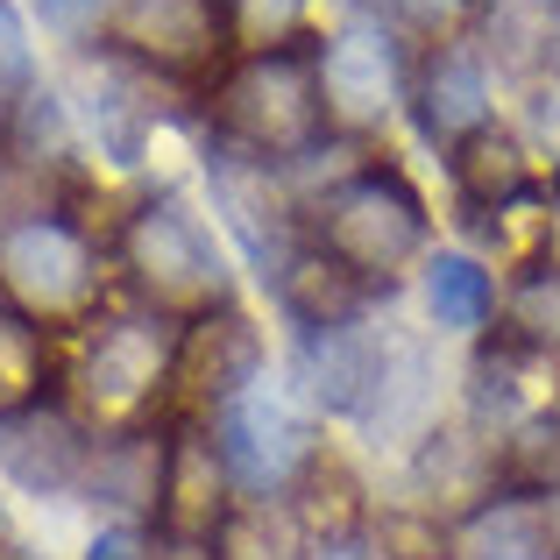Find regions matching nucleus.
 Instances as JSON below:
<instances>
[{
    "instance_id": "obj_1",
    "label": "nucleus",
    "mask_w": 560,
    "mask_h": 560,
    "mask_svg": "<svg viewBox=\"0 0 560 560\" xmlns=\"http://www.w3.org/2000/svg\"><path fill=\"white\" fill-rule=\"evenodd\" d=\"M327 100H319V57L299 43L248 50L220 79V142L262 156V164H299L319 150Z\"/></svg>"
},
{
    "instance_id": "obj_2",
    "label": "nucleus",
    "mask_w": 560,
    "mask_h": 560,
    "mask_svg": "<svg viewBox=\"0 0 560 560\" xmlns=\"http://www.w3.org/2000/svg\"><path fill=\"white\" fill-rule=\"evenodd\" d=\"M319 248L370 284H390V270H405L425 248V199L383 164L355 171L319 206Z\"/></svg>"
},
{
    "instance_id": "obj_3",
    "label": "nucleus",
    "mask_w": 560,
    "mask_h": 560,
    "mask_svg": "<svg viewBox=\"0 0 560 560\" xmlns=\"http://www.w3.org/2000/svg\"><path fill=\"white\" fill-rule=\"evenodd\" d=\"M121 256L136 284L150 291L164 313H213L228 299V256H220L213 228L185 206V191H156L121 234Z\"/></svg>"
},
{
    "instance_id": "obj_4",
    "label": "nucleus",
    "mask_w": 560,
    "mask_h": 560,
    "mask_svg": "<svg viewBox=\"0 0 560 560\" xmlns=\"http://www.w3.org/2000/svg\"><path fill=\"white\" fill-rule=\"evenodd\" d=\"M100 291L93 248L71 220L57 213H22L0 228V299L28 319H71Z\"/></svg>"
},
{
    "instance_id": "obj_5",
    "label": "nucleus",
    "mask_w": 560,
    "mask_h": 560,
    "mask_svg": "<svg viewBox=\"0 0 560 560\" xmlns=\"http://www.w3.org/2000/svg\"><path fill=\"white\" fill-rule=\"evenodd\" d=\"M213 447H220V462H228V482H234V490L277 497L305 468V425H299V411L284 405V390L256 376L242 397H228V405H220Z\"/></svg>"
},
{
    "instance_id": "obj_6",
    "label": "nucleus",
    "mask_w": 560,
    "mask_h": 560,
    "mask_svg": "<svg viewBox=\"0 0 560 560\" xmlns=\"http://www.w3.org/2000/svg\"><path fill=\"white\" fill-rule=\"evenodd\" d=\"M397 85H405V65H397V36L383 28V14H348V22L327 36V50H319V100H327V121L376 128L383 114L397 107Z\"/></svg>"
},
{
    "instance_id": "obj_7",
    "label": "nucleus",
    "mask_w": 560,
    "mask_h": 560,
    "mask_svg": "<svg viewBox=\"0 0 560 560\" xmlns=\"http://www.w3.org/2000/svg\"><path fill=\"white\" fill-rule=\"evenodd\" d=\"M71 114H79V128L93 136V150L107 156V164H142V150H150L156 136V100H150V65H136L128 50H100L79 65V79H71Z\"/></svg>"
},
{
    "instance_id": "obj_8",
    "label": "nucleus",
    "mask_w": 560,
    "mask_h": 560,
    "mask_svg": "<svg viewBox=\"0 0 560 560\" xmlns=\"http://www.w3.org/2000/svg\"><path fill=\"white\" fill-rule=\"evenodd\" d=\"M178 341L185 334L171 327L164 313H121L107 319V327L93 334V348H85V397H93L100 411H136L150 390H164V376L178 370Z\"/></svg>"
},
{
    "instance_id": "obj_9",
    "label": "nucleus",
    "mask_w": 560,
    "mask_h": 560,
    "mask_svg": "<svg viewBox=\"0 0 560 560\" xmlns=\"http://www.w3.org/2000/svg\"><path fill=\"white\" fill-rule=\"evenodd\" d=\"M206 178H213V206L228 213V228H234V242L248 248L256 277L277 284L284 262L299 256V242H291V206H284V191H277L270 164L234 150V142H220V150L206 156Z\"/></svg>"
},
{
    "instance_id": "obj_10",
    "label": "nucleus",
    "mask_w": 560,
    "mask_h": 560,
    "mask_svg": "<svg viewBox=\"0 0 560 560\" xmlns=\"http://www.w3.org/2000/svg\"><path fill=\"white\" fill-rule=\"evenodd\" d=\"M114 36H121V50L136 65L185 79L213 50H228V14H220V0H121Z\"/></svg>"
},
{
    "instance_id": "obj_11",
    "label": "nucleus",
    "mask_w": 560,
    "mask_h": 560,
    "mask_svg": "<svg viewBox=\"0 0 560 560\" xmlns=\"http://www.w3.org/2000/svg\"><path fill=\"white\" fill-rule=\"evenodd\" d=\"M85 462H93V454H85L79 425H71L57 405H43V397L0 419V476H8L14 490L57 497V490H71V482L85 476Z\"/></svg>"
},
{
    "instance_id": "obj_12",
    "label": "nucleus",
    "mask_w": 560,
    "mask_h": 560,
    "mask_svg": "<svg viewBox=\"0 0 560 560\" xmlns=\"http://www.w3.org/2000/svg\"><path fill=\"white\" fill-rule=\"evenodd\" d=\"M171 376H178L199 405L220 411L228 397H242L248 383L262 376V334L248 327L242 313H220V319L206 313L199 327L178 341V370H171Z\"/></svg>"
},
{
    "instance_id": "obj_13",
    "label": "nucleus",
    "mask_w": 560,
    "mask_h": 560,
    "mask_svg": "<svg viewBox=\"0 0 560 560\" xmlns=\"http://www.w3.org/2000/svg\"><path fill=\"white\" fill-rule=\"evenodd\" d=\"M419 128L433 142H468L476 128H490V71H482L476 43H440L419 71Z\"/></svg>"
},
{
    "instance_id": "obj_14",
    "label": "nucleus",
    "mask_w": 560,
    "mask_h": 560,
    "mask_svg": "<svg viewBox=\"0 0 560 560\" xmlns=\"http://www.w3.org/2000/svg\"><path fill=\"white\" fill-rule=\"evenodd\" d=\"M277 299H284V313L299 319L305 334H319V327H348V319H362L370 277H355L348 262H334L327 248H299V256L284 262V277H277Z\"/></svg>"
},
{
    "instance_id": "obj_15",
    "label": "nucleus",
    "mask_w": 560,
    "mask_h": 560,
    "mask_svg": "<svg viewBox=\"0 0 560 560\" xmlns=\"http://www.w3.org/2000/svg\"><path fill=\"white\" fill-rule=\"evenodd\" d=\"M482 36L490 57L518 79L560 71V8L553 0H482Z\"/></svg>"
},
{
    "instance_id": "obj_16",
    "label": "nucleus",
    "mask_w": 560,
    "mask_h": 560,
    "mask_svg": "<svg viewBox=\"0 0 560 560\" xmlns=\"http://www.w3.org/2000/svg\"><path fill=\"white\" fill-rule=\"evenodd\" d=\"M447 171H454V191H462L468 213H504L525 191V150L504 128H476L468 142H454Z\"/></svg>"
},
{
    "instance_id": "obj_17",
    "label": "nucleus",
    "mask_w": 560,
    "mask_h": 560,
    "mask_svg": "<svg viewBox=\"0 0 560 560\" xmlns=\"http://www.w3.org/2000/svg\"><path fill=\"white\" fill-rule=\"evenodd\" d=\"M220 482H228L220 447H213V440H199V433H185L178 447H164V497H156V504L171 511V525L206 533V525L220 518Z\"/></svg>"
},
{
    "instance_id": "obj_18",
    "label": "nucleus",
    "mask_w": 560,
    "mask_h": 560,
    "mask_svg": "<svg viewBox=\"0 0 560 560\" xmlns=\"http://www.w3.org/2000/svg\"><path fill=\"white\" fill-rule=\"evenodd\" d=\"M497 305V284L476 256H433L425 262V313L440 334H476Z\"/></svg>"
},
{
    "instance_id": "obj_19",
    "label": "nucleus",
    "mask_w": 560,
    "mask_h": 560,
    "mask_svg": "<svg viewBox=\"0 0 560 560\" xmlns=\"http://www.w3.org/2000/svg\"><path fill=\"white\" fill-rule=\"evenodd\" d=\"M85 476H93V490L114 497V504H156V497H164V447H156V440H100Z\"/></svg>"
},
{
    "instance_id": "obj_20",
    "label": "nucleus",
    "mask_w": 560,
    "mask_h": 560,
    "mask_svg": "<svg viewBox=\"0 0 560 560\" xmlns=\"http://www.w3.org/2000/svg\"><path fill=\"white\" fill-rule=\"evenodd\" d=\"M36 390H43V327L0 299V419L36 405Z\"/></svg>"
},
{
    "instance_id": "obj_21",
    "label": "nucleus",
    "mask_w": 560,
    "mask_h": 560,
    "mask_svg": "<svg viewBox=\"0 0 560 560\" xmlns=\"http://www.w3.org/2000/svg\"><path fill=\"white\" fill-rule=\"evenodd\" d=\"M511 327L518 341H533L539 355H560V270H533L511 299Z\"/></svg>"
},
{
    "instance_id": "obj_22",
    "label": "nucleus",
    "mask_w": 560,
    "mask_h": 560,
    "mask_svg": "<svg viewBox=\"0 0 560 560\" xmlns=\"http://www.w3.org/2000/svg\"><path fill=\"white\" fill-rule=\"evenodd\" d=\"M305 8H313V0H220V14H228V43H242V50H270V43H284L291 28H299Z\"/></svg>"
},
{
    "instance_id": "obj_23",
    "label": "nucleus",
    "mask_w": 560,
    "mask_h": 560,
    "mask_svg": "<svg viewBox=\"0 0 560 560\" xmlns=\"http://www.w3.org/2000/svg\"><path fill=\"white\" fill-rule=\"evenodd\" d=\"M14 128H22V156L28 164H65L71 156V128H65V100H50V93H28L22 107L8 114Z\"/></svg>"
},
{
    "instance_id": "obj_24",
    "label": "nucleus",
    "mask_w": 560,
    "mask_h": 560,
    "mask_svg": "<svg viewBox=\"0 0 560 560\" xmlns=\"http://www.w3.org/2000/svg\"><path fill=\"white\" fill-rule=\"evenodd\" d=\"M28 93H36V50H28L22 8L0 0V114H14Z\"/></svg>"
},
{
    "instance_id": "obj_25",
    "label": "nucleus",
    "mask_w": 560,
    "mask_h": 560,
    "mask_svg": "<svg viewBox=\"0 0 560 560\" xmlns=\"http://www.w3.org/2000/svg\"><path fill=\"white\" fill-rule=\"evenodd\" d=\"M476 560H547V547H539V525L533 511H504V518L482 525L476 539Z\"/></svg>"
},
{
    "instance_id": "obj_26",
    "label": "nucleus",
    "mask_w": 560,
    "mask_h": 560,
    "mask_svg": "<svg viewBox=\"0 0 560 560\" xmlns=\"http://www.w3.org/2000/svg\"><path fill=\"white\" fill-rule=\"evenodd\" d=\"M28 8L43 14V28H57V36H71V43H85L100 22H107L121 0H28Z\"/></svg>"
},
{
    "instance_id": "obj_27",
    "label": "nucleus",
    "mask_w": 560,
    "mask_h": 560,
    "mask_svg": "<svg viewBox=\"0 0 560 560\" xmlns=\"http://www.w3.org/2000/svg\"><path fill=\"white\" fill-rule=\"evenodd\" d=\"M383 8H390L397 22H411V28H440V22H454L468 0H383Z\"/></svg>"
},
{
    "instance_id": "obj_28",
    "label": "nucleus",
    "mask_w": 560,
    "mask_h": 560,
    "mask_svg": "<svg viewBox=\"0 0 560 560\" xmlns=\"http://www.w3.org/2000/svg\"><path fill=\"white\" fill-rule=\"evenodd\" d=\"M85 560H150V547H142L136 525H107V533L85 547Z\"/></svg>"
},
{
    "instance_id": "obj_29",
    "label": "nucleus",
    "mask_w": 560,
    "mask_h": 560,
    "mask_svg": "<svg viewBox=\"0 0 560 560\" xmlns=\"http://www.w3.org/2000/svg\"><path fill=\"white\" fill-rule=\"evenodd\" d=\"M156 560H213V553H206L199 539H178V547H164V553H156Z\"/></svg>"
},
{
    "instance_id": "obj_30",
    "label": "nucleus",
    "mask_w": 560,
    "mask_h": 560,
    "mask_svg": "<svg viewBox=\"0 0 560 560\" xmlns=\"http://www.w3.org/2000/svg\"><path fill=\"white\" fill-rule=\"evenodd\" d=\"M313 560H370V553H362V547H348V539H334V547H319Z\"/></svg>"
}]
</instances>
